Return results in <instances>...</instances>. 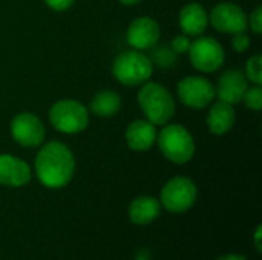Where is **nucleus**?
<instances>
[{"mask_svg":"<svg viewBox=\"0 0 262 260\" xmlns=\"http://www.w3.org/2000/svg\"><path fill=\"white\" fill-rule=\"evenodd\" d=\"M249 87V81L239 69H229L226 70L215 87V95L221 101H226L229 104H238L243 101V97Z\"/></svg>","mask_w":262,"mask_h":260,"instance_id":"12","label":"nucleus"},{"mask_svg":"<svg viewBox=\"0 0 262 260\" xmlns=\"http://www.w3.org/2000/svg\"><path fill=\"white\" fill-rule=\"evenodd\" d=\"M34 167L41 185L51 190H58L66 187L74 178L75 158L66 144L52 141L38 150Z\"/></svg>","mask_w":262,"mask_h":260,"instance_id":"1","label":"nucleus"},{"mask_svg":"<svg viewBox=\"0 0 262 260\" xmlns=\"http://www.w3.org/2000/svg\"><path fill=\"white\" fill-rule=\"evenodd\" d=\"M121 106H123V101H121V97L117 92H114V90H100L92 98L89 109L97 116L111 118V116H115L121 110Z\"/></svg>","mask_w":262,"mask_h":260,"instance_id":"18","label":"nucleus"},{"mask_svg":"<svg viewBox=\"0 0 262 260\" xmlns=\"http://www.w3.org/2000/svg\"><path fill=\"white\" fill-rule=\"evenodd\" d=\"M261 233H262V227L261 225H258V228H256V231H255V248H256V251H258V253H261L262 251Z\"/></svg>","mask_w":262,"mask_h":260,"instance_id":"26","label":"nucleus"},{"mask_svg":"<svg viewBox=\"0 0 262 260\" xmlns=\"http://www.w3.org/2000/svg\"><path fill=\"white\" fill-rule=\"evenodd\" d=\"M154 64L143 51L130 49L121 52L112 63L114 77L124 86H140L152 75Z\"/></svg>","mask_w":262,"mask_h":260,"instance_id":"4","label":"nucleus"},{"mask_svg":"<svg viewBox=\"0 0 262 260\" xmlns=\"http://www.w3.org/2000/svg\"><path fill=\"white\" fill-rule=\"evenodd\" d=\"M189 58L192 66L200 72H215L218 70L226 58V52L223 44L212 38V37H203L200 35L190 43L189 48Z\"/></svg>","mask_w":262,"mask_h":260,"instance_id":"7","label":"nucleus"},{"mask_svg":"<svg viewBox=\"0 0 262 260\" xmlns=\"http://www.w3.org/2000/svg\"><path fill=\"white\" fill-rule=\"evenodd\" d=\"M247 21H249V28H250L256 35L262 34V6H258V8L250 14V18H247Z\"/></svg>","mask_w":262,"mask_h":260,"instance_id":"24","label":"nucleus"},{"mask_svg":"<svg viewBox=\"0 0 262 260\" xmlns=\"http://www.w3.org/2000/svg\"><path fill=\"white\" fill-rule=\"evenodd\" d=\"M216 260H247L244 256H239V254H224L221 257H218Z\"/></svg>","mask_w":262,"mask_h":260,"instance_id":"27","label":"nucleus"},{"mask_svg":"<svg viewBox=\"0 0 262 260\" xmlns=\"http://www.w3.org/2000/svg\"><path fill=\"white\" fill-rule=\"evenodd\" d=\"M180 28L187 37H200L207 29L209 15L200 3H187L180 11Z\"/></svg>","mask_w":262,"mask_h":260,"instance_id":"14","label":"nucleus"},{"mask_svg":"<svg viewBox=\"0 0 262 260\" xmlns=\"http://www.w3.org/2000/svg\"><path fill=\"white\" fill-rule=\"evenodd\" d=\"M49 121L61 133H80L89 124V110L75 100H60L49 109Z\"/></svg>","mask_w":262,"mask_h":260,"instance_id":"5","label":"nucleus"},{"mask_svg":"<svg viewBox=\"0 0 262 260\" xmlns=\"http://www.w3.org/2000/svg\"><path fill=\"white\" fill-rule=\"evenodd\" d=\"M178 97L187 107L204 109L213 103L215 86L204 77L189 75L178 83Z\"/></svg>","mask_w":262,"mask_h":260,"instance_id":"8","label":"nucleus"},{"mask_svg":"<svg viewBox=\"0 0 262 260\" xmlns=\"http://www.w3.org/2000/svg\"><path fill=\"white\" fill-rule=\"evenodd\" d=\"M235 109L233 104L226 101H216L207 113V127L213 135H226L235 126Z\"/></svg>","mask_w":262,"mask_h":260,"instance_id":"16","label":"nucleus"},{"mask_svg":"<svg viewBox=\"0 0 262 260\" xmlns=\"http://www.w3.org/2000/svg\"><path fill=\"white\" fill-rule=\"evenodd\" d=\"M190 38L187 37V35H177V37H173L172 38V41H170V48L173 49V52L177 54V55H181V54H186V52H189V48H190Z\"/></svg>","mask_w":262,"mask_h":260,"instance_id":"22","label":"nucleus"},{"mask_svg":"<svg viewBox=\"0 0 262 260\" xmlns=\"http://www.w3.org/2000/svg\"><path fill=\"white\" fill-rule=\"evenodd\" d=\"M12 139L23 147H38L45 141V126L31 112H21L11 121Z\"/></svg>","mask_w":262,"mask_h":260,"instance_id":"9","label":"nucleus"},{"mask_svg":"<svg viewBox=\"0 0 262 260\" xmlns=\"http://www.w3.org/2000/svg\"><path fill=\"white\" fill-rule=\"evenodd\" d=\"M31 181L29 166L12 155H0V185L23 187Z\"/></svg>","mask_w":262,"mask_h":260,"instance_id":"13","label":"nucleus"},{"mask_svg":"<svg viewBox=\"0 0 262 260\" xmlns=\"http://www.w3.org/2000/svg\"><path fill=\"white\" fill-rule=\"evenodd\" d=\"M161 153L173 164H186L195 155V141L192 133L181 124H167L157 135Z\"/></svg>","mask_w":262,"mask_h":260,"instance_id":"3","label":"nucleus"},{"mask_svg":"<svg viewBox=\"0 0 262 260\" xmlns=\"http://www.w3.org/2000/svg\"><path fill=\"white\" fill-rule=\"evenodd\" d=\"M196 198L198 188L195 182L186 176H177L161 188L160 204L170 213H184L195 205Z\"/></svg>","mask_w":262,"mask_h":260,"instance_id":"6","label":"nucleus"},{"mask_svg":"<svg viewBox=\"0 0 262 260\" xmlns=\"http://www.w3.org/2000/svg\"><path fill=\"white\" fill-rule=\"evenodd\" d=\"M161 37V29L157 20L150 17H138L127 28V43L132 49L149 51Z\"/></svg>","mask_w":262,"mask_h":260,"instance_id":"11","label":"nucleus"},{"mask_svg":"<svg viewBox=\"0 0 262 260\" xmlns=\"http://www.w3.org/2000/svg\"><path fill=\"white\" fill-rule=\"evenodd\" d=\"M247 14L244 9L235 3H220L216 5L210 12V23L213 28L224 34H236V32H246L249 29Z\"/></svg>","mask_w":262,"mask_h":260,"instance_id":"10","label":"nucleus"},{"mask_svg":"<svg viewBox=\"0 0 262 260\" xmlns=\"http://www.w3.org/2000/svg\"><path fill=\"white\" fill-rule=\"evenodd\" d=\"M138 104L154 126L167 124L175 115V100L172 93L160 83H143L138 92Z\"/></svg>","mask_w":262,"mask_h":260,"instance_id":"2","label":"nucleus"},{"mask_svg":"<svg viewBox=\"0 0 262 260\" xmlns=\"http://www.w3.org/2000/svg\"><path fill=\"white\" fill-rule=\"evenodd\" d=\"M243 101L246 104L247 109L250 110H261L262 107V87L261 84H255L252 87H247L244 97H243Z\"/></svg>","mask_w":262,"mask_h":260,"instance_id":"21","label":"nucleus"},{"mask_svg":"<svg viewBox=\"0 0 262 260\" xmlns=\"http://www.w3.org/2000/svg\"><path fill=\"white\" fill-rule=\"evenodd\" d=\"M129 219L137 225L152 224L161 213V204L152 196H138L129 205Z\"/></svg>","mask_w":262,"mask_h":260,"instance_id":"17","label":"nucleus"},{"mask_svg":"<svg viewBox=\"0 0 262 260\" xmlns=\"http://www.w3.org/2000/svg\"><path fill=\"white\" fill-rule=\"evenodd\" d=\"M75 0H45V3L54 11H66L74 5Z\"/></svg>","mask_w":262,"mask_h":260,"instance_id":"25","label":"nucleus"},{"mask_svg":"<svg viewBox=\"0 0 262 260\" xmlns=\"http://www.w3.org/2000/svg\"><path fill=\"white\" fill-rule=\"evenodd\" d=\"M247 81L253 84H262V57L259 54L250 57L246 63V72H244Z\"/></svg>","mask_w":262,"mask_h":260,"instance_id":"20","label":"nucleus"},{"mask_svg":"<svg viewBox=\"0 0 262 260\" xmlns=\"http://www.w3.org/2000/svg\"><path fill=\"white\" fill-rule=\"evenodd\" d=\"M250 46V38L246 32H236L232 37V48L236 52H246Z\"/></svg>","mask_w":262,"mask_h":260,"instance_id":"23","label":"nucleus"},{"mask_svg":"<svg viewBox=\"0 0 262 260\" xmlns=\"http://www.w3.org/2000/svg\"><path fill=\"white\" fill-rule=\"evenodd\" d=\"M120 3H123V5H127V6H132V5H137L138 2H141V0H118Z\"/></svg>","mask_w":262,"mask_h":260,"instance_id":"29","label":"nucleus"},{"mask_svg":"<svg viewBox=\"0 0 262 260\" xmlns=\"http://www.w3.org/2000/svg\"><path fill=\"white\" fill-rule=\"evenodd\" d=\"M135 260H149V254L146 251H138L137 253V259Z\"/></svg>","mask_w":262,"mask_h":260,"instance_id":"28","label":"nucleus"},{"mask_svg":"<svg viewBox=\"0 0 262 260\" xmlns=\"http://www.w3.org/2000/svg\"><path fill=\"white\" fill-rule=\"evenodd\" d=\"M150 63L161 67V69H170L177 64L178 55L173 52V49L169 44H161V46H154L150 48Z\"/></svg>","mask_w":262,"mask_h":260,"instance_id":"19","label":"nucleus"},{"mask_svg":"<svg viewBox=\"0 0 262 260\" xmlns=\"http://www.w3.org/2000/svg\"><path fill=\"white\" fill-rule=\"evenodd\" d=\"M155 141V126L147 120H135L126 129V143L135 152H147Z\"/></svg>","mask_w":262,"mask_h":260,"instance_id":"15","label":"nucleus"}]
</instances>
